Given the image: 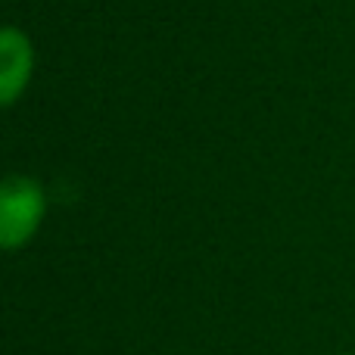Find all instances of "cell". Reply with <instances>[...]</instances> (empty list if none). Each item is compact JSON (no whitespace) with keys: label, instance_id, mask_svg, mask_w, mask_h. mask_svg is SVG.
I'll list each match as a JSON object with an SVG mask.
<instances>
[{"label":"cell","instance_id":"6da1fadb","mask_svg":"<svg viewBox=\"0 0 355 355\" xmlns=\"http://www.w3.org/2000/svg\"><path fill=\"white\" fill-rule=\"evenodd\" d=\"M47 200L37 181L12 175L0 181V250H19L37 234Z\"/></svg>","mask_w":355,"mask_h":355},{"label":"cell","instance_id":"7a4b0ae2","mask_svg":"<svg viewBox=\"0 0 355 355\" xmlns=\"http://www.w3.org/2000/svg\"><path fill=\"white\" fill-rule=\"evenodd\" d=\"M35 69V50L25 31L0 28V106H10L22 97Z\"/></svg>","mask_w":355,"mask_h":355},{"label":"cell","instance_id":"3957f363","mask_svg":"<svg viewBox=\"0 0 355 355\" xmlns=\"http://www.w3.org/2000/svg\"><path fill=\"white\" fill-rule=\"evenodd\" d=\"M337 355H355V352H337Z\"/></svg>","mask_w":355,"mask_h":355}]
</instances>
